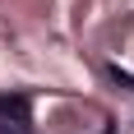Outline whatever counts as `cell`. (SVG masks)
Here are the masks:
<instances>
[{
	"label": "cell",
	"instance_id": "cell-1",
	"mask_svg": "<svg viewBox=\"0 0 134 134\" xmlns=\"http://www.w3.org/2000/svg\"><path fill=\"white\" fill-rule=\"evenodd\" d=\"M0 134H28V97H0Z\"/></svg>",
	"mask_w": 134,
	"mask_h": 134
}]
</instances>
